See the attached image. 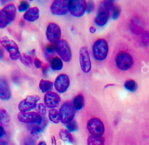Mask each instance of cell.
Returning a JSON list of instances; mask_svg holds the SVG:
<instances>
[{
    "label": "cell",
    "mask_w": 149,
    "mask_h": 145,
    "mask_svg": "<svg viewBox=\"0 0 149 145\" xmlns=\"http://www.w3.org/2000/svg\"><path fill=\"white\" fill-rule=\"evenodd\" d=\"M29 54L30 55H34L35 54H36V49H31L30 52H29Z\"/></svg>",
    "instance_id": "46"
},
{
    "label": "cell",
    "mask_w": 149,
    "mask_h": 145,
    "mask_svg": "<svg viewBox=\"0 0 149 145\" xmlns=\"http://www.w3.org/2000/svg\"><path fill=\"white\" fill-rule=\"evenodd\" d=\"M45 36L47 40L51 44H55L61 40L62 36L61 29L55 23L50 22L47 26Z\"/></svg>",
    "instance_id": "9"
},
{
    "label": "cell",
    "mask_w": 149,
    "mask_h": 145,
    "mask_svg": "<svg viewBox=\"0 0 149 145\" xmlns=\"http://www.w3.org/2000/svg\"><path fill=\"white\" fill-rule=\"evenodd\" d=\"M49 69V66L47 64L42 66V68H41V72H42V73L44 76H47Z\"/></svg>",
    "instance_id": "38"
},
{
    "label": "cell",
    "mask_w": 149,
    "mask_h": 145,
    "mask_svg": "<svg viewBox=\"0 0 149 145\" xmlns=\"http://www.w3.org/2000/svg\"><path fill=\"white\" fill-rule=\"evenodd\" d=\"M40 17V10L37 6L30 8L23 15V19L29 22H34Z\"/></svg>",
    "instance_id": "18"
},
{
    "label": "cell",
    "mask_w": 149,
    "mask_h": 145,
    "mask_svg": "<svg viewBox=\"0 0 149 145\" xmlns=\"http://www.w3.org/2000/svg\"><path fill=\"white\" fill-rule=\"evenodd\" d=\"M44 105L49 109L58 107L61 102V98L58 93L49 91L45 93L44 96Z\"/></svg>",
    "instance_id": "15"
},
{
    "label": "cell",
    "mask_w": 149,
    "mask_h": 145,
    "mask_svg": "<svg viewBox=\"0 0 149 145\" xmlns=\"http://www.w3.org/2000/svg\"><path fill=\"white\" fill-rule=\"evenodd\" d=\"M35 109L37 113L42 116H44L47 113V107L43 103H38L37 104Z\"/></svg>",
    "instance_id": "33"
},
{
    "label": "cell",
    "mask_w": 149,
    "mask_h": 145,
    "mask_svg": "<svg viewBox=\"0 0 149 145\" xmlns=\"http://www.w3.org/2000/svg\"><path fill=\"white\" fill-rule=\"evenodd\" d=\"M33 64L37 69H40L42 67V62L38 58H36L33 60Z\"/></svg>",
    "instance_id": "37"
},
{
    "label": "cell",
    "mask_w": 149,
    "mask_h": 145,
    "mask_svg": "<svg viewBox=\"0 0 149 145\" xmlns=\"http://www.w3.org/2000/svg\"><path fill=\"white\" fill-rule=\"evenodd\" d=\"M51 145H57L56 144V140L54 136H51Z\"/></svg>",
    "instance_id": "43"
},
{
    "label": "cell",
    "mask_w": 149,
    "mask_h": 145,
    "mask_svg": "<svg viewBox=\"0 0 149 145\" xmlns=\"http://www.w3.org/2000/svg\"><path fill=\"white\" fill-rule=\"evenodd\" d=\"M69 10V1L67 0H55L50 6L51 13L55 16L65 15Z\"/></svg>",
    "instance_id": "12"
},
{
    "label": "cell",
    "mask_w": 149,
    "mask_h": 145,
    "mask_svg": "<svg viewBox=\"0 0 149 145\" xmlns=\"http://www.w3.org/2000/svg\"><path fill=\"white\" fill-rule=\"evenodd\" d=\"M87 129L91 135L102 136L105 132V126L102 120L96 116L89 119L87 122Z\"/></svg>",
    "instance_id": "7"
},
{
    "label": "cell",
    "mask_w": 149,
    "mask_h": 145,
    "mask_svg": "<svg viewBox=\"0 0 149 145\" xmlns=\"http://www.w3.org/2000/svg\"><path fill=\"white\" fill-rule=\"evenodd\" d=\"M101 5L106 11L109 12L114 6V1L111 0L104 1L101 3Z\"/></svg>",
    "instance_id": "34"
},
{
    "label": "cell",
    "mask_w": 149,
    "mask_h": 145,
    "mask_svg": "<svg viewBox=\"0 0 149 145\" xmlns=\"http://www.w3.org/2000/svg\"><path fill=\"white\" fill-rule=\"evenodd\" d=\"M47 124H48L47 119L45 117L43 116L42 121L40 124L39 125L36 124L31 128L30 132L31 135H32L34 137H38L40 134L44 130V129L47 126Z\"/></svg>",
    "instance_id": "19"
},
{
    "label": "cell",
    "mask_w": 149,
    "mask_h": 145,
    "mask_svg": "<svg viewBox=\"0 0 149 145\" xmlns=\"http://www.w3.org/2000/svg\"><path fill=\"white\" fill-rule=\"evenodd\" d=\"M19 59L20 62L26 67H30L33 64L32 57L26 53H23L21 54V56Z\"/></svg>",
    "instance_id": "29"
},
{
    "label": "cell",
    "mask_w": 149,
    "mask_h": 145,
    "mask_svg": "<svg viewBox=\"0 0 149 145\" xmlns=\"http://www.w3.org/2000/svg\"><path fill=\"white\" fill-rule=\"evenodd\" d=\"M19 25H20V26L22 27H24V25H25L24 20H20V22H19Z\"/></svg>",
    "instance_id": "45"
},
{
    "label": "cell",
    "mask_w": 149,
    "mask_h": 145,
    "mask_svg": "<svg viewBox=\"0 0 149 145\" xmlns=\"http://www.w3.org/2000/svg\"><path fill=\"white\" fill-rule=\"evenodd\" d=\"M48 118L54 123H58L60 122L58 111L56 108L49 109L48 111Z\"/></svg>",
    "instance_id": "28"
},
{
    "label": "cell",
    "mask_w": 149,
    "mask_h": 145,
    "mask_svg": "<svg viewBox=\"0 0 149 145\" xmlns=\"http://www.w3.org/2000/svg\"><path fill=\"white\" fill-rule=\"evenodd\" d=\"M140 43L143 47H149V31L146 30L141 36Z\"/></svg>",
    "instance_id": "32"
},
{
    "label": "cell",
    "mask_w": 149,
    "mask_h": 145,
    "mask_svg": "<svg viewBox=\"0 0 149 145\" xmlns=\"http://www.w3.org/2000/svg\"><path fill=\"white\" fill-rule=\"evenodd\" d=\"M54 87V83L49 80L41 79L39 83V89L43 93L51 91Z\"/></svg>",
    "instance_id": "22"
},
{
    "label": "cell",
    "mask_w": 149,
    "mask_h": 145,
    "mask_svg": "<svg viewBox=\"0 0 149 145\" xmlns=\"http://www.w3.org/2000/svg\"><path fill=\"white\" fill-rule=\"evenodd\" d=\"M18 120L24 123L29 125H39L42 121L43 116L37 112H19L17 115Z\"/></svg>",
    "instance_id": "10"
},
{
    "label": "cell",
    "mask_w": 149,
    "mask_h": 145,
    "mask_svg": "<svg viewBox=\"0 0 149 145\" xmlns=\"http://www.w3.org/2000/svg\"><path fill=\"white\" fill-rule=\"evenodd\" d=\"M0 44L8 52L11 60L17 61L21 56L19 47L16 42L4 36L0 38Z\"/></svg>",
    "instance_id": "5"
},
{
    "label": "cell",
    "mask_w": 149,
    "mask_h": 145,
    "mask_svg": "<svg viewBox=\"0 0 149 145\" xmlns=\"http://www.w3.org/2000/svg\"><path fill=\"white\" fill-rule=\"evenodd\" d=\"M11 97V91L7 79L5 77H0V100L8 101Z\"/></svg>",
    "instance_id": "16"
},
{
    "label": "cell",
    "mask_w": 149,
    "mask_h": 145,
    "mask_svg": "<svg viewBox=\"0 0 149 145\" xmlns=\"http://www.w3.org/2000/svg\"><path fill=\"white\" fill-rule=\"evenodd\" d=\"M59 136L62 140L68 143H72L73 142V138L66 129H61L59 132Z\"/></svg>",
    "instance_id": "25"
},
{
    "label": "cell",
    "mask_w": 149,
    "mask_h": 145,
    "mask_svg": "<svg viewBox=\"0 0 149 145\" xmlns=\"http://www.w3.org/2000/svg\"><path fill=\"white\" fill-rule=\"evenodd\" d=\"M112 17L113 20H116L120 13V8L117 5H114L113 8L112 9Z\"/></svg>",
    "instance_id": "35"
},
{
    "label": "cell",
    "mask_w": 149,
    "mask_h": 145,
    "mask_svg": "<svg viewBox=\"0 0 149 145\" xmlns=\"http://www.w3.org/2000/svg\"><path fill=\"white\" fill-rule=\"evenodd\" d=\"M105 140L102 136L90 135L87 139V145H104Z\"/></svg>",
    "instance_id": "24"
},
{
    "label": "cell",
    "mask_w": 149,
    "mask_h": 145,
    "mask_svg": "<svg viewBox=\"0 0 149 145\" xmlns=\"http://www.w3.org/2000/svg\"><path fill=\"white\" fill-rule=\"evenodd\" d=\"M4 57V50L2 48L0 47V60H2Z\"/></svg>",
    "instance_id": "42"
},
{
    "label": "cell",
    "mask_w": 149,
    "mask_h": 145,
    "mask_svg": "<svg viewBox=\"0 0 149 145\" xmlns=\"http://www.w3.org/2000/svg\"><path fill=\"white\" fill-rule=\"evenodd\" d=\"M124 87L130 92H135L138 89V85L134 80L129 79L125 82Z\"/></svg>",
    "instance_id": "27"
},
{
    "label": "cell",
    "mask_w": 149,
    "mask_h": 145,
    "mask_svg": "<svg viewBox=\"0 0 149 145\" xmlns=\"http://www.w3.org/2000/svg\"><path fill=\"white\" fill-rule=\"evenodd\" d=\"M109 16V12L106 11L101 5L98 8L97 15L94 19V23L98 26H104L108 21Z\"/></svg>",
    "instance_id": "17"
},
{
    "label": "cell",
    "mask_w": 149,
    "mask_h": 145,
    "mask_svg": "<svg viewBox=\"0 0 149 145\" xmlns=\"http://www.w3.org/2000/svg\"><path fill=\"white\" fill-rule=\"evenodd\" d=\"M72 104L76 111H80L83 109L84 106V98L82 94L80 93L74 97L72 100Z\"/></svg>",
    "instance_id": "20"
},
{
    "label": "cell",
    "mask_w": 149,
    "mask_h": 145,
    "mask_svg": "<svg viewBox=\"0 0 149 145\" xmlns=\"http://www.w3.org/2000/svg\"><path fill=\"white\" fill-rule=\"evenodd\" d=\"M3 137H2L0 139V145H8V144H9L8 140L6 139H4Z\"/></svg>",
    "instance_id": "41"
},
{
    "label": "cell",
    "mask_w": 149,
    "mask_h": 145,
    "mask_svg": "<svg viewBox=\"0 0 149 145\" xmlns=\"http://www.w3.org/2000/svg\"><path fill=\"white\" fill-rule=\"evenodd\" d=\"M55 50L54 44L51 43L47 44L44 49V54L45 59L47 60L48 62L50 63L52 58L55 56Z\"/></svg>",
    "instance_id": "21"
},
{
    "label": "cell",
    "mask_w": 149,
    "mask_h": 145,
    "mask_svg": "<svg viewBox=\"0 0 149 145\" xmlns=\"http://www.w3.org/2000/svg\"><path fill=\"white\" fill-rule=\"evenodd\" d=\"M109 45L107 41L102 38L97 39L92 47V53L94 59L98 61H104L108 54Z\"/></svg>",
    "instance_id": "2"
},
{
    "label": "cell",
    "mask_w": 149,
    "mask_h": 145,
    "mask_svg": "<svg viewBox=\"0 0 149 145\" xmlns=\"http://www.w3.org/2000/svg\"><path fill=\"white\" fill-rule=\"evenodd\" d=\"M6 136V131L5 130L3 127L0 125V139Z\"/></svg>",
    "instance_id": "40"
},
{
    "label": "cell",
    "mask_w": 149,
    "mask_h": 145,
    "mask_svg": "<svg viewBox=\"0 0 149 145\" xmlns=\"http://www.w3.org/2000/svg\"><path fill=\"white\" fill-rule=\"evenodd\" d=\"M10 118L8 112L3 108L0 109V124L8 126L10 123Z\"/></svg>",
    "instance_id": "26"
},
{
    "label": "cell",
    "mask_w": 149,
    "mask_h": 145,
    "mask_svg": "<svg viewBox=\"0 0 149 145\" xmlns=\"http://www.w3.org/2000/svg\"><path fill=\"white\" fill-rule=\"evenodd\" d=\"M35 141L31 138H28L24 142L23 145H35Z\"/></svg>",
    "instance_id": "39"
},
{
    "label": "cell",
    "mask_w": 149,
    "mask_h": 145,
    "mask_svg": "<svg viewBox=\"0 0 149 145\" xmlns=\"http://www.w3.org/2000/svg\"><path fill=\"white\" fill-rule=\"evenodd\" d=\"M30 8V3L26 1H22L17 7V10L19 12L23 13L26 12Z\"/></svg>",
    "instance_id": "30"
},
{
    "label": "cell",
    "mask_w": 149,
    "mask_h": 145,
    "mask_svg": "<svg viewBox=\"0 0 149 145\" xmlns=\"http://www.w3.org/2000/svg\"><path fill=\"white\" fill-rule=\"evenodd\" d=\"M50 66L54 70H61L63 66V61L58 56H55L50 62Z\"/></svg>",
    "instance_id": "23"
},
{
    "label": "cell",
    "mask_w": 149,
    "mask_h": 145,
    "mask_svg": "<svg viewBox=\"0 0 149 145\" xmlns=\"http://www.w3.org/2000/svg\"><path fill=\"white\" fill-rule=\"evenodd\" d=\"M109 63L114 73L124 76L137 71L140 61L137 52L129 44L119 43L113 49Z\"/></svg>",
    "instance_id": "1"
},
{
    "label": "cell",
    "mask_w": 149,
    "mask_h": 145,
    "mask_svg": "<svg viewBox=\"0 0 149 145\" xmlns=\"http://www.w3.org/2000/svg\"><path fill=\"white\" fill-rule=\"evenodd\" d=\"M37 145H47V144L44 141H40L38 143Z\"/></svg>",
    "instance_id": "47"
},
{
    "label": "cell",
    "mask_w": 149,
    "mask_h": 145,
    "mask_svg": "<svg viewBox=\"0 0 149 145\" xmlns=\"http://www.w3.org/2000/svg\"><path fill=\"white\" fill-rule=\"evenodd\" d=\"M40 100V97L37 94L29 95L19 103L18 109L22 112H30L35 109Z\"/></svg>",
    "instance_id": "8"
},
{
    "label": "cell",
    "mask_w": 149,
    "mask_h": 145,
    "mask_svg": "<svg viewBox=\"0 0 149 145\" xmlns=\"http://www.w3.org/2000/svg\"><path fill=\"white\" fill-rule=\"evenodd\" d=\"M94 7H95V5H94V3L93 1H87L86 12L88 13L92 12L94 9Z\"/></svg>",
    "instance_id": "36"
},
{
    "label": "cell",
    "mask_w": 149,
    "mask_h": 145,
    "mask_svg": "<svg viewBox=\"0 0 149 145\" xmlns=\"http://www.w3.org/2000/svg\"><path fill=\"white\" fill-rule=\"evenodd\" d=\"M58 112L60 121L63 124H66L73 119L76 110L72 102L68 100L66 101L61 105Z\"/></svg>",
    "instance_id": "4"
},
{
    "label": "cell",
    "mask_w": 149,
    "mask_h": 145,
    "mask_svg": "<svg viewBox=\"0 0 149 145\" xmlns=\"http://www.w3.org/2000/svg\"><path fill=\"white\" fill-rule=\"evenodd\" d=\"M55 50L58 56L64 62H69L72 59L71 48L69 43L63 39H61L54 44Z\"/></svg>",
    "instance_id": "6"
},
{
    "label": "cell",
    "mask_w": 149,
    "mask_h": 145,
    "mask_svg": "<svg viewBox=\"0 0 149 145\" xmlns=\"http://www.w3.org/2000/svg\"><path fill=\"white\" fill-rule=\"evenodd\" d=\"M69 12L74 17H81L86 10L87 2L85 0L69 1Z\"/></svg>",
    "instance_id": "11"
},
{
    "label": "cell",
    "mask_w": 149,
    "mask_h": 145,
    "mask_svg": "<svg viewBox=\"0 0 149 145\" xmlns=\"http://www.w3.org/2000/svg\"><path fill=\"white\" fill-rule=\"evenodd\" d=\"M89 30L91 33H94L96 31V28L94 26H91L89 29Z\"/></svg>",
    "instance_id": "44"
},
{
    "label": "cell",
    "mask_w": 149,
    "mask_h": 145,
    "mask_svg": "<svg viewBox=\"0 0 149 145\" xmlns=\"http://www.w3.org/2000/svg\"><path fill=\"white\" fill-rule=\"evenodd\" d=\"M16 12V6L13 3L7 4L0 10V29H5L15 20Z\"/></svg>",
    "instance_id": "3"
},
{
    "label": "cell",
    "mask_w": 149,
    "mask_h": 145,
    "mask_svg": "<svg viewBox=\"0 0 149 145\" xmlns=\"http://www.w3.org/2000/svg\"><path fill=\"white\" fill-rule=\"evenodd\" d=\"M66 128L69 132H73L78 129V125L76 120L73 119L66 124Z\"/></svg>",
    "instance_id": "31"
},
{
    "label": "cell",
    "mask_w": 149,
    "mask_h": 145,
    "mask_svg": "<svg viewBox=\"0 0 149 145\" xmlns=\"http://www.w3.org/2000/svg\"><path fill=\"white\" fill-rule=\"evenodd\" d=\"M70 85V79L69 76L65 74L59 75L55 79L54 86L56 91L59 93H63L67 91Z\"/></svg>",
    "instance_id": "14"
},
{
    "label": "cell",
    "mask_w": 149,
    "mask_h": 145,
    "mask_svg": "<svg viewBox=\"0 0 149 145\" xmlns=\"http://www.w3.org/2000/svg\"><path fill=\"white\" fill-rule=\"evenodd\" d=\"M79 62L81 70L88 73L91 70V62L87 47L82 46L79 50Z\"/></svg>",
    "instance_id": "13"
}]
</instances>
